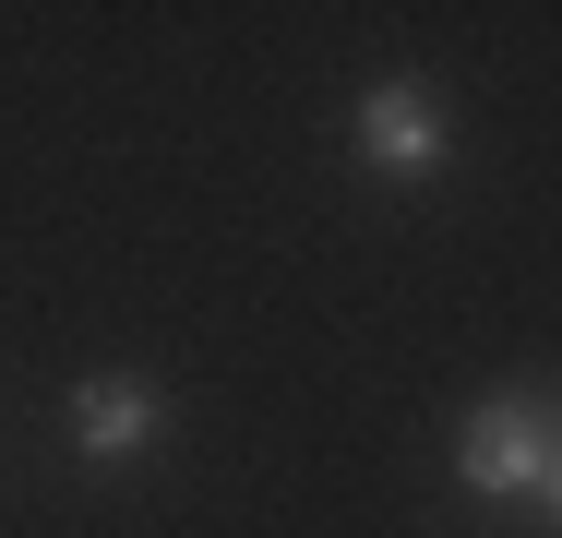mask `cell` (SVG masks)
<instances>
[{
	"instance_id": "obj_3",
	"label": "cell",
	"mask_w": 562,
	"mask_h": 538,
	"mask_svg": "<svg viewBox=\"0 0 562 538\" xmlns=\"http://www.w3.org/2000/svg\"><path fill=\"white\" fill-rule=\"evenodd\" d=\"M144 430H156V383H144V371H109V383L72 395V442H85V455H132Z\"/></svg>"
},
{
	"instance_id": "obj_2",
	"label": "cell",
	"mask_w": 562,
	"mask_h": 538,
	"mask_svg": "<svg viewBox=\"0 0 562 538\" xmlns=\"http://www.w3.org/2000/svg\"><path fill=\"white\" fill-rule=\"evenodd\" d=\"M359 156L371 168H431L443 156V97L431 85H371L359 97Z\"/></svg>"
},
{
	"instance_id": "obj_1",
	"label": "cell",
	"mask_w": 562,
	"mask_h": 538,
	"mask_svg": "<svg viewBox=\"0 0 562 538\" xmlns=\"http://www.w3.org/2000/svg\"><path fill=\"white\" fill-rule=\"evenodd\" d=\"M551 430H562L551 395H491V407L467 419V442H454V479H467L479 503H539V479H551Z\"/></svg>"
},
{
	"instance_id": "obj_4",
	"label": "cell",
	"mask_w": 562,
	"mask_h": 538,
	"mask_svg": "<svg viewBox=\"0 0 562 538\" xmlns=\"http://www.w3.org/2000/svg\"><path fill=\"white\" fill-rule=\"evenodd\" d=\"M539 503H551V527H562V430H551V479H539Z\"/></svg>"
}]
</instances>
